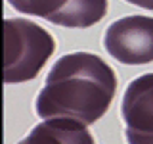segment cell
<instances>
[{
    "mask_svg": "<svg viewBox=\"0 0 153 144\" xmlns=\"http://www.w3.org/2000/svg\"><path fill=\"white\" fill-rule=\"evenodd\" d=\"M115 90V71L102 58L90 52H73L61 56L46 75V83L36 96V115L90 125L107 113Z\"/></svg>",
    "mask_w": 153,
    "mask_h": 144,
    "instance_id": "1",
    "label": "cell"
},
{
    "mask_svg": "<svg viewBox=\"0 0 153 144\" xmlns=\"http://www.w3.org/2000/svg\"><path fill=\"white\" fill-rule=\"evenodd\" d=\"M54 37L27 19L4 21V81L8 85L35 79L54 54Z\"/></svg>",
    "mask_w": 153,
    "mask_h": 144,
    "instance_id": "2",
    "label": "cell"
},
{
    "mask_svg": "<svg viewBox=\"0 0 153 144\" xmlns=\"http://www.w3.org/2000/svg\"><path fill=\"white\" fill-rule=\"evenodd\" d=\"M107 54L124 65L153 62V17L126 16L113 21L103 35Z\"/></svg>",
    "mask_w": 153,
    "mask_h": 144,
    "instance_id": "3",
    "label": "cell"
},
{
    "mask_svg": "<svg viewBox=\"0 0 153 144\" xmlns=\"http://www.w3.org/2000/svg\"><path fill=\"white\" fill-rule=\"evenodd\" d=\"M17 12L36 16L61 27L84 29L102 21L107 0H8Z\"/></svg>",
    "mask_w": 153,
    "mask_h": 144,
    "instance_id": "4",
    "label": "cell"
},
{
    "mask_svg": "<svg viewBox=\"0 0 153 144\" xmlns=\"http://www.w3.org/2000/svg\"><path fill=\"white\" fill-rule=\"evenodd\" d=\"M121 115L128 144H153V73L136 77L126 86Z\"/></svg>",
    "mask_w": 153,
    "mask_h": 144,
    "instance_id": "5",
    "label": "cell"
},
{
    "mask_svg": "<svg viewBox=\"0 0 153 144\" xmlns=\"http://www.w3.org/2000/svg\"><path fill=\"white\" fill-rule=\"evenodd\" d=\"M19 144H94V136L84 123L75 119H44Z\"/></svg>",
    "mask_w": 153,
    "mask_h": 144,
    "instance_id": "6",
    "label": "cell"
},
{
    "mask_svg": "<svg viewBox=\"0 0 153 144\" xmlns=\"http://www.w3.org/2000/svg\"><path fill=\"white\" fill-rule=\"evenodd\" d=\"M124 2L140 6V8H146V10H153V0H124Z\"/></svg>",
    "mask_w": 153,
    "mask_h": 144,
    "instance_id": "7",
    "label": "cell"
},
{
    "mask_svg": "<svg viewBox=\"0 0 153 144\" xmlns=\"http://www.w3.org/2000/svg\"><path fill=\"white\" fill-rule=\"evenodd\" d=\"M17 144H19V142H17Z\"/></svg>",
    "mask_w": 153,
    "mask_h": 144,
    "instance_id": "8",
    "label": "cell"
}]
</instances>
